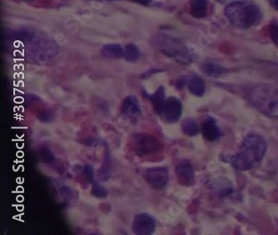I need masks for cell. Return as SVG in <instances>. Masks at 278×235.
<instances>
[{"label": "cell", "instance_id": "cell-12", "mask_svg": "<svg viewBox=\"0 0 278 235\" xmlns=\"http://www.w3.org/2000/svg\"><path fill=\"white\" fill-rule=\"evenodd\" d=\"M143 97L151 101L153 108L156 112V114L162 116V111H163L166 100L165 98V88L163 86H161L154 94H148L146 92H143Z\"/></svg>", "mask_w": 278, "mask_h": 235}, {"label": "cell", "instance_id": "cell-19", "mask_svg": "<svg viewBox=\"0 0 278 235\" xmlns=\"http://www.w3.org/2000/svg\"><path fill=\"white\" fill-rule=\"evenodd\" d=\"M91 193L97 197H105L108 194V192L106 188L100 185L99 184H97V183H94V184H93Z\"/></svg>", "mask_w": 278, "mask_h": 235}, {"label": "cell", "instance_id": "cell-13", "mask_svg": "<svg viewBox=\"0 0 278 235\" xmlns=\"http://www.w3.org/2000/svg\"><path fill=\"white\" fill-rule=\"evenodd\" d=\"M187 88L191 94L196 97H202L206 92L204 81L199 76H193L187 80Z\"/></svg>", "mask_w": 278, "mask_h": 235}, {"label": "cell", "instance_id": "cell-1", "mask_svg": "<svg viewBox=\"0 0 278 235\" xmlns=\"http://www.w3.org/2000/svg\"><path fill=\"white\" fill-rule=\"evenodd\" d=\"M267 148V142L262 136L249 134L243 140L240 151L234 155L226 156L225 159L237 170H249L260 164Z\"/></svg>", "mask_w": 278, "mask_h": 235}, {"label": "cell", "instance_id": "cell-20", "mask_svg": "<svg viewBox=\"0 0 278 235\" xmlns=\"http://www.w3.org/2000/svg\"><path fill=\"white\" fill-rule=\"evenodd\" d=\"M270 34H271V41L278 46V24H273L271 25Z\"/></svg>", "mask_w": 278, "mask_h": 235}, {"label": "cell", "instance_id": "cell-8", "mask_svg": "<svg viewBox=\"0 0 278 235\" xmlns=\"http://www.w3.org/2000/svg\"><path fill=\"white\" fill-rule=\"evenodd\" d=\"M155 220L147 213H140L135 216L133 221L132 229L135 234L147 235L154 233Z\"/></svg>", "mask_w": 278, "mask_h": 235}, {"label": "cell", "instance_id": "cell-3", "mask_svg": "<svg viewBox=\"0 0 278 235\" xmlns=\"http://www.w3.org/2000/svg\"><path fill=\"white\" fill-rule=\"evenodd\" d=\"M250 101L256 110L272 118H278V88L260 85L250 93Z\"/></svg>", "mask_w": 278, "mask_h": 235}, {"label": "cell", "instance_id": "cell-5", "mask_svg": "<svg viewBox=\"0 0 278 235\" xmlns=\"http://www.w3.org/2000/svg\"><path fill=\"white\" fill-rule=\"evenodd\" d=\"M133 145L135 154L139 157L155 154L161 149L159 141L153 136L147 134L134 135Z\"/></svg>", "mask_w": 278, "mask_h": 235}, {"label": "cell", "instance_id": "cell-14", "mask_svg": "<svg viewBox=\"0 0 278 235\" xmlns=\"http://www.w3.org/2000/svg\"><path fill=\"white\" fill-rule=\"evenodd\" d=\"M101 56L106 59H118L124 56V49L118 44H109L101 49Z\"/></svg>", "mask_w": 278, "mask_h": 235}, {"label": "cell", "instance_id": "cell-16", "mask_svg": "<svg viewBox=\"0 0 278 235\" xmlns=\"http://www.w3.org/2000/svg\"><path fill=\"white\" fill-rule=\"evenodd\" d=\"M202 70L206 76L210 77H219L224 74L227 69L215 63H207L202 67Z\"/></svg>", "mask_w": 278, "mask_h": 235}, {"label": "cell", "instance_id": "cell-11", "mask_svg": "<svg viewBox=\"0 0 278 235\" xmlns=\"http://www.w3.org/2000/svg\"><path fill=\"white\" fill-rule=\"evenodd\" d=\"M202 136L209 141H214L220 138L222 136L220 128L218 126L216 121L212 117H208L205 120L202 125Z\"/></svg>", "mask_w": 278, "mask_h": 235}, {"label": "cell", "instance_id": "cell-7", "mask_svg": "<svg viewBox=\"0 0 278 235\" xmlns=\"http://www.w3.org/2000/svg\"><path fill=\"white\" fill-rule=\"evenodd\" d=\"M182 104L179 99L171 97L166 99L162 116L165 121L175 123L181 118L182 114Z\"/></svg>", "mask_w": 278, "mask_h": 235}, {"label": "cell", "instance_id": "cell-24", "mask_svg": "<svg viewBox=\"0 0 278 235\" xmlns=\"http://www.w3.org/2000/svg\"><path fill=\"white\" fill-rule=\"evenodd\" d=\"M271 6L278 11V0H270Z\"/></svg>", "mask_w": 278, "mask_h": 235}, {"label": "cell", "instance_id": "cell-23", "mask_svg": "<svg viewBox=\"0 0 278 235\" xmlns=\"http://www.w3.org/2000/svg\"><path fill=\"white\" fill-rule=\"evenodd\" d=\"M131 1L139 3V4H142V5H148L152 0H131Z\"/></svg>", "mask_w": 278, "mask_h": 235}, {"label": "cell", "instance_id": "cell-21", "mask_svg": "<svg viewBox=\"0 0 278 235\" xmlns=\"http://www.w3.org/2000/svg\"><path fill=\"white\" fill-rule=\"evenodd\" d=\"M41 155L42 159L45 161H51L52 160L54 159V156L52 154V152L49 149H46V148L42 149Z\"/></svg>", "mask_w": 278, "mask_h": 235}, {"label": "cell", "instance_id": "cell-4", "mask_svg": "<svg viewBox=\"0 0 278 235\" xmlns=\"http://www.w3.org/2000/svg\"><path fill=\"white\" fill-rule=\"evenodd\" d=\"M151 44L155 49L162 52V54L174 59L180 64L188 65L192 61L189 49L186 47V45L175 39L165 34H158L153 37Z\"/></svg>", "mask_w": 278, "mask_h": 235}, {"label": "cell", "instance_id": "cell-2", "mask_svg": "<svg viewBox=\"0 0 278 235\" xmlns=\"http://www.w3.org/2000/svg\"><path fill=\"white\" fill-rule=\"evenodd\" d=\"M230 22L236 28L248 29L260 23L263 14L257 5L250 0L231 3L225 9Z\"/></svg>", "mask_w": 278, "mask_h": 235}, {"label": "cell", "instance_id": "cell-9", "mask_svg": "<svg viewBox=\"0 0 278 235\" xmlns=\"http://www.w3.org/2000/svg\"><path fill=\"white\" fill-rule=\"evenodd\" d=\"M175 173L180 184L184 186H191L194 184L195 173L191 161L183 160L175 167Z\"/></svg>", "mask_w": 278, "mask_h": 235}, {"label": "cell", "instance_id": "cell-18", "mask_svg": "<svg viewBox=\"0 0 278 235\" xmlns=\"http://www.w3.org/2000/svg\"><path fill=\"white\" fill-rule=\"evenodd\" d=\"M141 52L137 46L133 44H129L124 48V57L126 61H135L139 59Z\"/></svg>", "mask_w": 278, "mask_h": 235}, {"label": "cell", "instance_id": "cell-15", "mask_svg": "<svg viewBox=\"0 0 278 235\" xmlns=\"http://www.w3.org/2000/svg\"><path fill=\"white\" fill-rule=\"evenodd\" d=\"M208 0H191V14L195 18H203L207 15Z\"/></svg>", "mask_w": 278, "mask_h": 235}, {"label": "cell", "instance_id": "cell-10", "mask_svg": "<svg viewBox=\"0 0 278 235\" xmlns=\"http://www.w3.org/2000/svg\"><path fill=\"white\" fill-rule=\"evenodd\" d=\"M122 113L125 117L135 120L142 115V111L140 102L133 96L126 97L122 104Z\"/></svg>", "mask_w": 278, "mask_h": 235}, {"label": "cell", "instance_id": "cell-17", "mask_svg": "<svg viewBox=\"0 0 278 235\" xmlns=\"http://www.w3.org/2000/svg\"><path fill=\"white\" fill-rule=\"evenodd\" d=\"M182 132L187 136H195L199 132L198 124L192 119H186L182 124Z\"/></svg>", "mask_w": 278, "mask_h": 235}, {"label": "cell", "instance_id": "cell-22", "mask_svg": "<svg viewBox=\"0 0 278 235\" xmlns=\"http://www.w3.org/2000/svg\"><path fill=\"white\" fill-rule=\"evenodd\" d=\"M84 173L86 175V177H87L89 180L93 179V176H94V169L92 167L88 165L84 169Z\"/></svg>", "mask_w": 278, "mask_h": 235}, {"label": "cell", "instance_id": "cell-6", "mask_svg": "<svg viewBox=\"0 0 278 235\" xmlns=\"http://www.w3.org/2000/svg\"><path fill=\"white\" fill-rule=\"evenodd\" d=\"M143 177L150 187L155 189H162L168 183V169L163 167L147 168L144 172Z\"/></svg>", "mask_w": 278, "mask_h": 235}]
</instances>
